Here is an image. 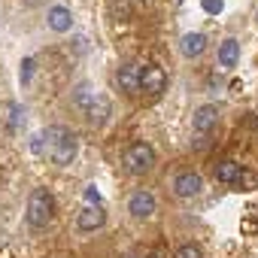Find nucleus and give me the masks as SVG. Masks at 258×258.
I'll use <instances>...</instances> for the list:
<instances>
[{
    "mask_svg": "<svg viewBox=\"0 0 258 258\" xmlns=\"http://www.w3.org/2000/svg\"><path fill=\"white\" fill-rule=\"evenodd\" d=\"M216 121H219V109L207 103V106H201V109L195 112V118H191V127H195L198 134H207V131H213V127H216Z\"/></svg>",
    "mask_w": 258,
    "mask_h": 258,
    "instance_id": "9",
    "label": "nucleus"
},
{
    "mask_svg": "<svg viewBox=\"0 0 258 258\" xmlns=\"http://www.w3.org/2000/svg\"><path fill=\"white\" fill-rule=\"evenodd\" d=\"M201 7H204V13H210V16H219L222 13V0H201Z\"/></svg>",
    "mask_w": 258,
    "mask_h": 258,
    "instance_id": "17",
    "label": "nucleus"
},
{
    "mask_svg": "<svg viewBox=\"0 0 258 258\" xmlns=\"http://www.w3.org/2000/svg\"><path fill=\"white\" fill-rule=\"evenodd\" d=\"M73 103L85 112V118H88L91 124H103V121H106V115H109V100H106L103 94L91 91L88 85H79V88H76Z\"/></svg>",
    "mask_w": 258,
    "mask_h": 258,
    "instance_id": "2",
    "label": "nucleus"
},
{
    "mask_svg": "<svg viewBox=\"0 0 258 258\" xmlns=\"http://www.w3.org/2000/svg\"><path fill=\"white\" fill-rule=\"evenodd\" d=\"M121 164H124V170L127 173H149L152 167H155V149L149 146V143H131L124 152H121Z\"/></svg>",
    "mask_w": 258,
    "mask_h": 258,
    "instance_id": "4",
    "label": "nucleus"
},
{
    "mask_svg": "<svg viewBox=\"0 0 258 258\" xmlns=\"http://www.w3.org/2000/svg\"><path fill=\"white\" fill-rule=\"evenodd\" d=\"M234 185H237L240 191H255V188H258V176H255L252 170H246V167H243V170H240V176L234 179Z\"/></svg>",
    "mask_w": 258,
    "mask_h": 258,
    "instance_id": "15",
    "label": "nucleus"
},
{
    "mask_svg": "<svg viewBox=\"0 0 258 258\" xmlns=\"http://www.w3.org/2000/svg\"><path fill=\"white\" fill-rule=\"evenodd\" d=\"M140 70H143V64H137V61H127V64H121L115 70V82H118V88L124 94H137L140 91Z\"/></svg>",
    "mask_w": 258,
    "mask_h": 258,
    "instance_id": "6",
    "label": "nucleus"
},
{
    "mask_svg": "<svg viewBox=\"0 0 258 258\" xmlns=\"http://www.w3.org/2000/svg\"><path fill=\"white\" fill-rule=\"evenodd\" d=\"M103 222H106L103 207H82V213H79V219H76L79 231H97Z\"/></svg>",
    "mask_w": 258,
    "mask_h": 258,
    "instance_id": "10",
    "label": "nucleus"
},
{
    "mask_svg": "<svg viewBox=\"0 0 258 258\" xmlns=\"http://www.w3.org/2000/svg\"><path fill=\"white\" fill-rule=\"evenodd\" d=\"M46 22H49V28H52L55 34H64V31L73 28V16H70L67 7H52V10L46 13Z\"/></svg>",
    "mask_w": 258,
    "mask_h": 258,
    "instance_id": "11",
    "label": "nucleus"
},
{
    "mask_svg": "<svg viewBox=\"0 0 258 258\" xmlns=\"http://www.w3.org/2000/svg\"><path fill=\"white\" fill-rule=\"evenodd\" d=\"M237 61H240V43L237 40H225L219 46V64L222 67H234Z\"/></svg>",
    "mask_w": 258,
    "mask_h": 258,
    "instance_id": "14",
    "label": "nucleus"
},
{
    "mask_svg": "<svg viewBox=\"0 0 258 258\" xmlns=\"http://www.w3.org/2000/svg\"><path fill=\"white\" fill-rule=\"evenodd\" d=\"M173 258H204V252H201V246L198 243H182L179 249H176V255Z\"/></svg>",
    "mask_w": 258,
    "mask_h": 258,
    "instance_id": "16",
    "label": "nucleus"
},
{
    "mask_svg": "<svg viewBox=\"0 0 258 258\" xmlns=\"http://www.w3.org/2000/svg\"><path fill=\"white\" fill-rule=\"evenodd\" d=\"M240 170H243V164H237L234 158H222V161L213 167L216 179H219V182H225V185H234V179L240 176Z\"/></svg>",
    "mask_w": 258,
    "mask_h": 258,
    "instance_id": "12",
    "label": "nucleus"
},
{
    "mask_svg": "<svg viewBox=\"0 0 258 258\" xmlns=\"http://www.w3.org/2000/svg\"><path fill=\"white\" fill-rule=\"evenodd\" d=\"M201 188H204V179H201V173H195V170H182V173L173 179V191H176L179 198H195V195H201Z\"/></svg>",
    "mask_w": 258,
    "mask_h": 258,
    "instance_id": "8",
    "label": "nucleus"
},
{
    "mask_svg": "<svg viewBox=\"0 0 258 258\" xmlns=\"http://www.w3.org/2000/svg\"><path fill=\"white\" fill-rule=\"evenodd\" d=\"M55 216V198L49 188H34L28 198V222L34 228H46Z\"/></svg>",
    "mask_w": 258,
    "mask_h": 258,
    "instance_id": "3",
    "label": "nucleus"
},
{
    "mask_svg": "<svg viewBox=\"0 0 258 258\" xmlns=\"http://www.w3.org/2000/svg\"><path fill=\"white\" fill-rule=\"evenodd\" d=\"M127 213H131L134 219H149L152 213H155V198H152V191H134L131 198H127Z\"/></svg>",
    "mask_w": 258,
    "mask_h": 258,
    "instance_id": "7",
    "label": "nucleus"
},
{
    "mask_svg": "<svg viewBox=\"0 0 258 258\" xmlns=\"http://www.w3.org/2000/svg\"><path fill=\"white\" fill-rule=\"evenodd\" d=\"M167 88V76H164V70L158 67V64H143V70H140V91H146V94H161Z\"/></svg>",
    "mask_w": 258,
    "mask_h": 258,
    "instance_id": "5",
    "label": "nucleus"
},
{
    "mask_svg": "<svg viewBox=\"0 0 258 258\" xmlns=\"http://www.w3.org/2000/svg\"><path fill=\"white\" fill-rule=\"evenodd\" d=\"M85 201H88V207H91V204L100 207V191H97L94 185H88V188H85Z\"/></svg>",
    "mask_w": 258,
    "mask_h": 258,
    "instance_id": "19",
    "label": "nucleus"
},
{
    "mask_svg": "<svg viewBox=\"0 0 258 258\" xmlns=\"http://www.w3.org/2000/svg\"><path fill=\"white\" fill-rule=\"evenodd\" d=\"M31 73H34V58H25L22 61V85L31 82Z\"/></svg>",
    "mask_w": 258,
    "mask_h": 258,
    "instance_id": "18",
    "label": "nucleus"
},
{
    "mask_svg": "<svg viewBox=\"0 0 258 258\" xmlns=\"http://www.w3.org/2000/svg\"><path fill=\"white\" fill-rule=\"evenodd\" d=\"M40 137L46 140L43 152H46L55 164L67 167V164L76 158V134L70 131V127H64V124H52V127H46V134H40Z\"/></svg>",
    "mask_w": 258,
    "mask_h": 258,
    "instance_id": "1",
    "label": "nucleus"
},
{
    "mask_svg": "<svg viewBox=\"0 0 258 258\" xmlns=\"http://www.w3.org/2000/svg\"><path fill=\"white\" fill-rule=\"evenodd\" d=\"M179 49H182L185 58H201L207 52V37L204 34H185L182 43H179Z\"/></svg>",
    "mask_w": 258,
    "mask_h": 258,
    "instance_id": "13",
    "label": "nucleus"
},
{
    "mask_svg": "<svg viewBox=\"0 0 258 258\" xmlns=\"http://www.w3.org/2000/svg\"><path fill=\"white\" fill-rule=\"evenodd\" d=\"M149 258H161V255H158V252H152V255H149Z\"/></svg>",
    "mask_w": 258,
    "mask_h": 258,
    "instance_id": "20",
    "label": "nucleus"
}]
</instances>
